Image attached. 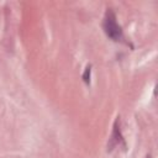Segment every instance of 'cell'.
<instances>
[{
    "instance_id": "6da1fadb",
    "label": "cell",
    "mask_w": 158,
    "mask_h": 158,
    "mask_svg": "<svg viewBox=\"0 0 158 158\" xmlns=\"http://www.w3.org/2000/svg\"><path fill=\"white\" fill-rule=\"evenodd\" d=\"M102 28L104 32L106 33L107 37H110L112 41H123V32L121 26L117 23L116 21V16L114 14V11L111 9H107L105 15H104V20H102Z\"/></svg>"
},
{
    "instance_id": "7a4b0ae2",
    "label": "cell",
    "mask_w": 158,
    "mask_h": 158,
    "mask_svg": "<svg viewBox=\"0 0 158 158\" xmlns=\"http://www.w3.org/2000/svg\"><path fill=\"white\" fill-rule=\"evenodd\" d=\"M120 117H117V120L115 121V125H114V132H112V136H111V143H110V149H112V147L114 146H117V144H120V141H122L123 142V139H122V136H121V131H120V125H118V122H120V120H118Z\"/></svg>"
},
{
    "instance_id": "277c9868",
    "label": "cell",
    "mask_w": 158,
    "mask_h": 158,
    "mask_svg": "<svg viewBox=\"0 0 158 158\" xmlns=\"http://www.w3.org/2000/svg\"><path fill=\"white\" fill-rule=\"evenodd\" d=\"M147 158H151V156H147Z\"/></svg>"
},
{
    "instance_id": "3957f363",
    "label": "cell",
    "mask_w": 158,
    "mask_h": 158,
    "mask_svg": "<svg viewBox=\"0 0 158 158\" xmlns=\"http://www.w3.org/2000/svg\"><path fill=\"white\" fill-rule=\"evenodd\" d=\"M90 72H91V67L88 65V67L85 68V70H84V74H83V80H84L86 84L90 83Z\"/></svg>"
}]
</instances>
